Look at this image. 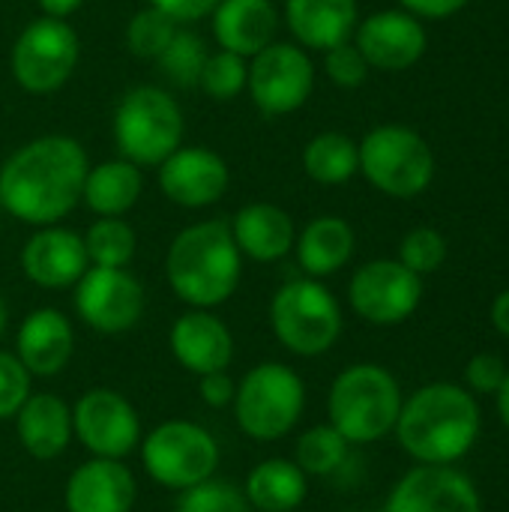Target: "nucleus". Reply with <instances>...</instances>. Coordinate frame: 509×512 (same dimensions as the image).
<instances>
[{
  "instance_id": "58836bf2",
  "label": "nucleus",
  "mask_w": 509,
  "mask_h": 512,
  "mask_svg": "<svg viewBox=\"0 0 509 512\" xmlns=\"http://www.w3.org/2000/svg\"><path fill=\"white\" fill-rule=\"evenodd\" d=\"M507 366L498 354H477L468 360L465 366V384L471 393H480V396H492L501 390V384L507 381Z\"/></svg>"
},
{
  "instance_id": "2f4dec72",
  "label": "nucleus",
  "mask_w": 509,
  "mask_h": 512,
  "mask_svg": "<svg viewBox=\"0 0 509 512\" xmlns=\"http://www.w3.org/2000/svg\"><path fill=\"white\" fill-rule=\"evenodd\" d=\"M210 51L204 45V39L192 30H177L174 39L168 42V48L156 57L159 72L177 84V87H195L201 81V69L207 63Z\"/></svg>"
},
{
  "instance_id": "1a4fd4ad",
  "label": "nucleus",
  "mask_w": 509,
  "mask_h": 512,
  "mask_svg": "<svg viewBox=\"0 0 509 512\" xmlns=\"http://www.w3.org/2000/svg\"><path fill=\"white\" fill-rule=\"evenodd\" d=\"M141 462L159 486L186 492L213 477L219 468V444L198 423L168 420L141 441Z\"/></svg>"
},
{
  "instance_id": "c03bdc74",
  "label": "nucleus",
  "mask_w": 509,
  "mask_h": 512,
  "mask_svg": "<svg viewBox=\"0 0 509 512\" xmlns=\"http://www.w3.org/2000/svg\"><path fill=\"white\" fill-rule=\"evenodd\" d=\"M39 3V9L45 12V15H51V18H66V15H72L84 0H36Z\"/></svg>"
},
{
  "instance_id": "2eb2a0df",
  "label": "nucleus",
  "mask_w": 509,
  "mask_h": 512,
  "mask_svg": "<svg viewBox=\"0 0 509 512\" xmlns=\"http://www.w3.org/2000/svg\"><path fill=\"white\" fill-rule=\"evenodd\" d=\"M384 512H483V501L453 465H420L393 486Z\"/></svg>"
},
{
  "instance_id": "f8f14e48",
  "label": "nucleus",
  "mask_w": 509,
  "mask_h": 512,
  "mask_svg": "<svg viewBox=\"0 0 509 512\" xmlns=\"http://www.w3.org/2000/svg\"><path fill=\"white\" fill-rule=\"evenodd\" d=\"M348 300L363 321L375 327H393L417 312L423 300V276L408 270L402 261L378 258L354 273Z\"/></svg>"
},
{
  "instance_id": "0eeeda50",
  "label": "nucleus",
  "mask_w": 509,
  "mask_h": 512,
  "mask_svg": "<svg viewBox=\"0 0 509 512\" xmlns=\"http://www.w3.org/2000/svg\"><path fill=\"white\" fill-rule=\"evenodd\" d=\"M276 339L300 357L327 354L342 333V309L318 279L285 282L270 303Z\"/></svg>"
},
{
  "instance_id": "79ce46f5",
  "label": "nucleus",
  "mask_w": 509,
  "mask_h": 512,
  "mask_svg": "<svg viewBox=\"0 0 509 512\" xmlns=\"http://www.w3.org/2000/svg\"><path fill=\"white\" fill-rule=\"evenodd\" d=\"M411 15H420V18H447V15H456L459 9H465L471 0H399Z\"/></svg>"
},
{
  "instance_id": "7c9ffc66",
  "label": "nucleus",
  "mask_w": 509,
  "mask_h": 512,
  "mask_svg": "<svg viewBox=\"0 0 509 512\" xmlns=\"http://www.w3.org/2000/svg\"><path fill=\"white\" fill-rule=\"evenodd\" d=\"M348 441L333 426H315L297 441V465L306 477H330L348 462Z\"/></svg>"
},
{
  "instance_id": "423d86ee",
  "label": "nucleus",
  "mask_w": 509,
  "mask_h": 512,
  "mask_svg": "<svg viewBox=\"0 0 509 512\" xmlns=\"http://www.w3.org/2000/svg\"><path fill=\"white\" fill-rule=\"evenodd\" d=\"M231 405L243 435L255 441H279L300 423L306 387L291 366L261 363L243 375Z\"/></svg>"
},
{
  "instance_id": "a19ab883",
  "label": "nucleus",
  "mask_w": 509,
  "mask_h": 512,
  "mask_svg": "<svg viewBox=\"0 0 509 512\" xmlns=\"http://www.w3.org/2000/svg\"><path fill=\"white\" fill-rule=\"evenodd\" d=\"M201 399L210 405V408H228L234 402V393H237V384L231 381L228 372H210V375H201Z\"/></svg>"
},
{
  "instance_id": "49530a36",
  "label": "nucleus",
  "mask_w": 509,
  "mask_h": 512,
  "mask_svg": "<svg viewBox=\"0 0 509 512\" xmlns=\"http://www.w3.org/2000/svg\"><path fill=\"white\" fill-rule=\"evenodd\" d=\"M3 330H6V303L0 297V336H3Z\"/></svg>"
},
{
  "instance_id": "f704fd0d",
  "label": "nucleus",
  "mask_w": 509,
  "mask_h": 512,
  "mask_svg": "<svg viewBox=\"0 0 509 512\" xmlns=\"http://www.w3.org/2000/svg\"><path fill=\"white\" fill-rule=\"evenodd\" d=\"M174 512H249L243 489L228 480H204L183 492Z\"/></svg>"
},
{
  "instance_id": "393cba45",
  "label": "nucleus",
  "mask_w": 509,
  "mask_h": 512,
  "mask_svg": "<svg viewBox=\"0 0 509 512\" xmlns=\"http://www.w3.org/2000/svg\"><path fill=\"white\" fill-rule=\"evenodd\" d=\"M15 432L21 447L39 459H57L69 441H72V411L60 396L51 393H36L27 396V402L15 414Z\"/></svg>"
},
{
  "instance_id": "4468645a",
  "label": "nucleus",
  "mask_w": 509,
  "mask_h": 512,
  "mask_svg": "<svg viewBox=\"0 0 509 512\" xmlns=\"http://www.w3.org/2000/svg\"><path fill=\"white\" fill-rule=\"evenodd\" d=\"M72 432L99 459H123L141 444V420L117 390L93 387L72 411Z\"/></svg>"
},
{
  "instance_id": "9d476101",
  "label": "nucleus",
  "mask_w": 509,
  "mask_h": 512,
  "mask_svg": "<svg viewBox=\"0 0 509 512\" xmlns=\"http://www.w3.org/2000/svg\"><path fill=\"white\" fill-rule=\"evenodd\" d=\"M78 36L63 18L42 15L30 21L12 45V75L27 93H54L69 81L78 63Z\"/></svg>"
},
{
  "instance_id": "f3484780",
  "label": "nucleus",
  "mask_w": 509,
  "mask_h": 512,
  "mask_svg": "<svg viewBox=\"0 0 509 512\" xmlns=\"http://www.w3.org/2000/svg\"><path fill=\"white\" fill-rule=\"evenodd\" d=\"M159 189L180 207H210L228 189V165L204 147H177L159 165Z\"/></svg>"
},
{
  "instance_id": "ea45409f",
  "label": "nucleus",
  "mask_w": 509,
  "mask_h": 512,
  "mask_svg": "<svg viewBox=\"0 0 509 512\" xmlns=\"http://www.w3.org/2000/svg\"><path fill=\"white\" fill-rule=\"evenodd\" d=\"M150 6L162 9L177 24H189V21H198L204 15H213L219 0H150Z\"/></svg>"
},
{
  "instance_id": "6ab92c4d",
  "label": "nucleus",
  "mask_w": 509,
  "mask_h": 512,
  "mask_svg": "<svg viewBox=\"0 0 509 512\" xmlns=\"http://www.w3.org/2000/svg\"><path fill=\"white\" fill-rule=\"evenodd\" d=\"M138 486L132 471L120 459H99L78 465L66 480V512H129Z\"/></svg>"
},
{
  "instance_id": "20e7f679",
  "label": "nucleus",
  "mask_w": 509,
  "mask_h": 512,
  "mask_svg": "<svg viewBox=\"0 0 509 512\" xmlns=\"http://www.w3.org/2000/svg\"><path fill=\"white\" fill-rule=\"evenodd\" d=\"M402 411L399 381L375 363L348 366L330 387V426L348 444H372L396 429Z\"/></svg>"
},
{
  "instance_id": "bb28decb",
  "label": "nucleus",
  "mask_w": 509,
  "mask_h": 512,
  "mask_svg": "<svg viewBox=\"0 0 509 512\" xmlns=\"http://www.w3.org/2000/svg\"><path fill=\"white\" fill-rule=\"evenodd\" d=\"M306 474L297 462L288 459H267L255 465L246 477L243 495L249 507L261 512H294L306 501Z\"/></svg>"
},
{
  "instance_id": "a878e982",
  "label": "nucleus",
  "mask_w": 509,
  "mask_h": 512,
  "mask_svg": "<svg viewBox=\"0 0 509 512\" xmlns=\"http://www.w3.org/2000/svg\"><path fill=\"white\" fill-rule=\"evenodd\" d=\"M297 261L309 279L330 276L342 270L354 255V228L339 216L312 219L297 237Z\"/></svg>"
},
{
  "instance_id": "412c9836",
  "label": "nucleus",
  "mask_w": 509,
  "mask_h": 512,
  "mask_svg": "<svg viewBox=\"0 0 509 512\" xmlns=\"http://www.w3.org/2000/svg\"><path fill=\"white\" fill-rule=\"evenodd\" d=\"M75 351V333L63 312L36 309L27 315L15 336V357L36 378H54L66 369Z\"/></svg>"
},
{
  "instance_id": "c9c22d12",
  "label": "nucleus",
  "mask_w": 509,
  "mask_h": 512,
  "mask_svg": "<svg viewBox=\"0 0 509 512\" xmlns=\"http://www.w3.org/2000/svg\"><path fill=\"white\" fill-rule=\"evenodd\" d=\"M399 261L414 270L417 276L435 273L444 261H447V240L441 231L435 228H414L405 234L402 246H399Z\"/></svg>"
},
{
  "instance_id": "de8ad7c7",
  "label": "nucleus",
  "mask_w": 509,
  "mask_h": 512,
  "mask_svg": "<svg viewBox=\"0 0 509 512\" xmlns=\"http://www.w3.org/2000/svg\"><path fill=\"white\" fill-rule=\"evenodd\" d=\"M0 210H3V207H0Z\"/></svg>"
},
{
  "instance_id": "c85d7f7f",
  "label": "nucleus",
  "mask_w": 509,
  "mask_h": 512,
  "mask_svg": "<svg viewBox=\"0 0 509 512\" xmlns=\"http://www.w3.org/2000/svg\"><path fill=\"white\" fill-rule=\"evenodd\" d=\"M303 168L315 183L339 186L360 171V147L342 132L315 135L303 150Z\"/></svg>"
},
{
  "instance_id": "9b49d317",
  "label": "nucleus",
  "mask_w": 509,
  "mask_h": 512,
  "mask_svg": "<svg viewBox=\"0 0 509 512\" xmlns=\"http://www.w3.org/2000/svg\"><path fill=\"white\" fill-rule=\"evenodd\" d=\"M249 96L264 117H282L306 105L315 87L309 54L291 42H270L249 63Z\"/></svg>"
},
{
  "instance_id": "dca6fc26",
  "label": "nucleus",
  "mask_w": 509,
  "mask_h": 512,
  "mask_svg": "<svg viewBox=\"0 0 509 512\" xmlns=\"http://www.w3.org/2000/svg\"><path fill=\"white\" fill-rule=\"evenodd\" d=\"M426 30L417 15L402 9H384L369 15L357 27V48L369 66L384 72H402L414 66L426 51Z\"/></svg>"
},
{
  "instance_id": "37998d69",
  "label": "nucleus",
  "mask_w": 509,
  "mask_h": 512,
  "mask_svg": "<svg viewBox=\"0 0 509 512\" xmlns=\"http://www.w3.org/2000/svg\"><path fill=\"white\" fill-rule=\"evenodd\" d=\"M492 324H495L498 333H504L509 339V291L495 297V303H492Z\"/></svg>"
},
{
  "instance_id": "f03ea898",
  "label": "nucleus",
  "mask_w": 509,
  "mask_h": 512,
  "mask_svg": "<svg viewBox=\"0 0 509 512\" xmlns=\"http://www.w3.org/2000/svg\"><path fill=\"white\" fill-rule=\"evenodd\" d=\"M393 432L402 450L420 465H453L477 444L480 405L459 384H426L402 399Z\"/></svg>"
},
{
  "instance_id": "a18cd8bd",
  "label": "nucleus",
  "mask_w": 509,
  "mask_h": 512,
  "mask_svg": "<svg viewBox=\"0 0 509 512\" xmlns=\"http://www.w3.org/2000/svg\"><path fill=\"white\" fill-rule=\"evenodd\" d=\"M495 396H498V414H501V423L509 429V372H507V381L501 384V390H498Z\"/></svg>"
},
{
  "instance_id": "72a5a7b5",
  "label": "nucleus",
  "mask_w": 509,
  "mask_h": 512,
  "mask_svg": "<svg viewBox=\"0 0 509 512\" xmlns=\"http://www.w3.org/2000/svg\"><path fill=\"white\" fill-rule=\"evenodd\" d=\"M246 78H249V66H246V57L234 54V51H216L207 57L204 69H201V81L198 87L219 99V102H228L234 96H240V90L246 87Z\"/></svg>"
},
{
  "instance_id": "09e8293b",
  "label": "nucleus",
  "mask_w": 509,
  "mask_h": 512,
  "mask_svg": "<svg viewBox=\"0 0 509 512\" xmlns=\"http://www.w3.org/2000/svg\"><path fill=\"white\" fill-rule=\"evenodd\" d=\"M294 512H297V510H294Z\"/></svg>"
},
{
  "instance_id": "aec40b11",
  "label": "nucleus",
  "mask_w": 509,
  "mask_h": 512,
  "mask_svg": "<svg viewBox=\"0 0 509 512\" xmlns=\"http://www.w3.org/2000/svg\"><path fill=\"white\" fill-rule=\"evenodd\" d=\"M171 354L192 375L225 372L234 357V336L210 309H192L171 327Z\"/></svg>"
},
{
  "instance_id": "b1692460",
  "label": "nucleus",
  "mask_w": 509,
  "mask_h": 512,
  "mask_svg": "<svg viewBox=\"0 0 509 512\" xmlns=\"http://www.w3.org/2000/svg\"><path fill=\"white\" fill-rule=\"evenodd\" d=\"M285 21L303 48L330 51L357 30V0H285Z\"/></svg>"
},
{
  "instance_id": "4c0bfd02",
  "label": "nucleus",
  "mask_w": 509,
  "mask_h": 512,
  "mask_svg": "<svg viewBox=\"0 0 509 512\" xmlns=\"http://www.w3.org/2000/svg\"><path fill=\"white\" fill-rule=\"evenodd\" d=\"M324 54H327V57H324V69H327V75H330L333 84L351 90V87H360V84L366 81L369 63H366V57L360 54L357 45L342 42V45H336V48H330V51H324Z\"/></svg>"
},
{
  "instance_id": "f257e3e1",
  "label": "nucleus",
  "mask_w": 509,
  "mask_h": 512,
  "mask_svg": "<svg viewBox=\"0 0 509 512\" xmlns=\"http://www.w3.org/2000/svg\"><path fill=\"white\" fill-rule=\"evenodd\" d=\"M90 171L84 147L69 135H42L0 168V207L27 225H54L75 210Z\"/></svg>"
},
{
  "instance_id": "5701e85b",
  "label": "nucleus",
  "mask_w": 509,
  "mask_h": 512,
  "mask_svg": "<svg viewBox=\"0 0 509 512\" xmlns=\"http://www.w3.org/2000/svg\"><path fill=\"white\" fill-rule=\"evenodd\" d=\"M228 225L240 255L261 264L282 261L297 243L294 219L276 204H264V201L246 204L237 210V216Z\"/></svg>"
},
{
  "instance_id": "473e14b6",
  "label": "nucleus",
  "mask_w": 509,
  "mask_h": 512,
  "mask_svg": "<svg viewBox=\"0 0 509 512\" xmlns=\"http://www.w3.org/2000/svg\"><path fill=\"white\" fill-rule=\"evenodd\" d=\"M174 33H177V21L171 15H165L162 9L147 6L132 15V21L126 27V45L135 57L156 60L168 48Z\"/></svg>"
},
{
  "instance_id": "7ed1b4c3",
  "label": "nucleus",
  "mask_w": 509,
  "mask_h": 512,
  "mask_svg": "<svg viewBox=\"0 0 509 512\" xmlns=\"http://www.w3.org/2000/svg\"><path fill=\"white\" fill-rule=\"evenodd\" d=\"M243 255L234 243L231 225L207 219L183 228L168 249L165 276L174 294L192 309L222 306L240 285Z\"/></svg>"
},
{
  "instance_id": "39448f33",
  "label": "nucleus",
  "mask_w": 509,
  "mask_h": 512,
  "mask_svg": "<svg viewBox=\"0 0 509 512\" xmlns=\"http://www.w3.org/2000/svg\"><path fill=\"white\" fill-rule=\"evenodd\" d=\"M183 141V111L162 87L129 90L114 111V144L138 168H159Z\"/></svg>"
},
{
  "instance_id": "ddd939ff",
  "label": "nucleus",
  "mask_w": 509,
  "mask_h": 512,
  "mask_svg": "<svg viewBox=\"0 0 509 512\" xmlns=\"http://www.w3.org/2000/svg\"><path fill=\"white\" fill-rule=\"evenodd\" d=\"M144 288L126 267H87L75 282V309L87 327L105 336L132 330L144 315Z\"/></svg>"
},
{
  "instance_id": "a211bd4d",
  "label": "nucleus",
  "mask_w": 509,
  "mask_h": 512,
  "mask_svg": "<svg viewBox=\"0 0 509 512\" xmlns=\"http://www.w3.org/2000/svg\"><path fill=\"white\" fill-rule=\"evenodd\" d=\"M87 267L90 258L84 249V237L69 228L45 225L21 249V270L39 288H72L87 273Z\"/></svg>"
},
{
  "instance_id": "e433bc0d",
  "label": "nucleus",
  "mask_w": 509,
  "mask_h": 512,
  "mask_svg": "<svg viewBox=\"0 0 509 512\" xmlns=\"http://www.w3.org/2000/svg\"><path fill=\"white\" fill-rule=\"evenodd\" d=\"M30 372L15 354L0 351V420H9L18 414V408L30 396Z\"/></svg>"
},
{
  "instance_id": "6e6552de",
  "label": "nucleus",
  "mask_w": 509,
  "mask_h": 512,
  "mask_svg": "<svg viewBox=\"0 0 509 512\" xmlns=\"http://www.w3.org/2000/svg\"><path fill=\"white\" fill-rule=\"evenodd\" d=\"M357 147L360 171L390 198H417L435 177L432 147L408 126H378Z\"/></svg>"
},
{
  "instance_id": "4be33fe9",
  "label": "nucleus",
  "mask_w": 509,
  "mask_h": 512,
  "mask_svg": "<svg viewBox=\"0 0 509 512\" xmlns=\"http://www.w3.org/2000/svg\"><path fill=\"white\" fill-rule=\"evenodd\" d=\"M279 30V12L273 0H219L213 9V36L225 51L255 57Z\"/></svg>"
},
{
  "instance_id": "cd10ccee",
  "label": "nucleus",
  "mask_w": 509,
  "mask_h": 512,
  "mask_svg": "<svg viewBox=\"0 0 509 512\" xmlns=\"http://www.w3.org/2000/svg\"><path fill=\"white\" fill-rule=\"evenodd\" d=\"M144 177L141 168L126 159H111L87 171L81 198L99 216H123L141 198Z\"/></svg>"
},
{
  "instance_id": "c756f323",
  "label": "nucleus",
  "mask_w": 509,
  "mask_h": 512,
  "mask_svg": "<svg viewBox=\"0 0 509 512\" xmlns=\"http://www.w3.org/2000/svg\"><path fill=\"white\" fill-rule=\"evenodd\" d=\"M90 267H126L135 255V231L120 216H99L84 234Z\"/></svg>"
}]
</instances>
